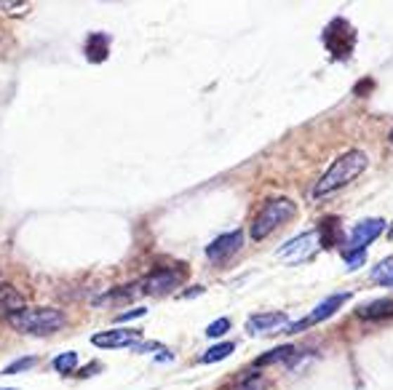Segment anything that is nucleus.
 Segmentation results:
<instances>
[{
	"mask_svg": "<svg viewBox=\"0 0 393 390\" xmlns=\"http://www.w3.org/2000/svg\"><path fill=\"white\" fill-rule=\"evenodd\" d=\"M366 166H369V158H366L364 150H348V152H342L337 161L326 169V174L316 182L313 198L321 201V198H326V195H332L335 190L345 188L348 182H353L356 176L364 171Z\"/></svg>",
	"mask_w": 393,
	"mask_h": 390,
	"instance_id": "nucleus-1",
	"label": "nucleus"
},
{
	"mask_svg": "<svg viewBox=\"0 0 393 390\" xmlns=\"http://www.w3.org/2000/svg\"><path fill=\"white\" fill-rule=\"evenodd\" d=\"M295 214H297V206L289 201V198H271V201L259 209V214L252 222V238L255 241L268 238L278 225L295 219Z\"/></svg>",
	"mask_w": 393,
	"mask_h": 390,
	"instance_id": "nucleus-2",
	"label": "nucleus"
},
{
	"mask_svg": "<svg viewBox=\"0 0 393 390\" xmlns=\"http://www.w3.org/2000/svg\"><path fill=\"white\" fill-rule=\"evenodd\" d=\"M11 326L27 334H51L65 326V313L54 308H30L11 316Z\"/></svg>",
	"mask_w": 393,
	"mask_h": 390,
	"instance_id": "nucleus-3",
	"label": "nucleus"
},
{
	"mask_svg": "<svg viewBox=\"0 0 393 390\" xmlns=\"http://www.w3.org/2000/svg\"><path fill=\"white\" fill-rule=\"evenodd\" d=\"M316 243H318V233H316V230H308V233H302L297 238L286 241L284 246L278 249V259H281V262H289V265H297V262H302V259H308V256L313 254Z\"/></svg>",
	"mask_w": 393,
	"mask_h": 390,
	"instance_id": "nucleus-4",
	"label": "nucleus"
},
{
	"mask_svg": "<svg viewBox=\"0 0 393 390\" xmlns=\"http://www.w3.org/2000/svg\"><path fill=\"white\" fill-rule=\"evenodd\" d=\"M345 299H351V294L326 297L324 302H318V305L313 308L311 316H305L302 321L292 323V326H289V332H302V329H311V326H316V323H321V321H326V318H332V316H335V313L342 308V302H345Z\"/></svg>",
	"mask_w": 393,
	"mask_h": 390,
	"instance_id": "nucleus-5",
	"label": "nucleus"
},
{
	"mask_svg": "<svg viewBox=\"0 0 393 390\" xmlns=\"http://www.w3.org/2000/svg\"><path fill=\"white\" fill-rule=\"evenodd\" d=\"M382 230H385V219H380V216H372V219H361V222H359V225L351 230V235H348V249H345V252L366 249V246L375 241V238H378Z\"/></svg>",
	"mask_w": 393,
	"mask_h": 390,
	"instance_id": "nucleus-6",
	"label": "nucleus"
},
{
	"mask_svg": "<svg viewBox=\"0 0 393 390\" xmlns=\"http://www.w3.org/2000/svg\"><path fill=\"white\" fill-rule=\"evenodd\" d=\"M244 246V233L241 230H233V233H225L206 246V256L212 262H219V259H228L231 254H236L238 249Z\"/></svg>",
	"mask_w": 393,
	"mask_h": 390,
	"instance_id": "nucleus-7",
	"label": "nucleus"
},
{
	"mask_svg": "<svg viewBox=\"0 0 393 390\" xmlns=\"http://www.w3.org/2000/svg\"><path fill=\"white\" fill-rule=\"evenodd\" d=\"M176 283H179V273L172 268H161L150 273L148 278H145V283H142V289L153 297H161V294H169Z\"/></svg>",
	"mask_w": 393,
	"mask_h": 390,
	"instance_id": "nucleus-8",
	"label": "nucleus"
},
{
	"mask_svg": "<svg viewBox=\"0 0 393 390\" xmlns=\"http://www.w3.org/2000/svg\"><path fill=\"white\" fill-rule=\"evenodd\" d=\"M136 339H139V332H131V329H112V332H99L91 337L96 348H131Z\"/></svg>",
	"mask_w": 393,
	"mask_h": 390,
	"instance_id": "nucleus-9",
	"label": "nucleus"
},
{
	"mask_svg": "<svg viewBox=\"0 0 393 390\" xmlns=\"http://www.w3.org/2000/svg\"><path fill=\"white\" fill-rule=\"evenodd\" d=\"M361 318L366 321H382V318H391L393 316V299H375L369 305H361L356 310Z\"/></svg>",
	"mask_w": 393,
	"mask_h": 390,
	"instance_id": "nucleus-10",
	"label": "nucleus"
},
{
	"mask_svg": "<svg viewBox=\"0 0 393 390\" xmlns=\"http://www.w3.org/2000/svg\"><path fill=\"white\" fill-rule=\"evenodd\" d=\"M286 321L284 313H262V316H252L249 318V332L252 334H262V332H273Z\"/></svg>",
	"mask_w": 393,
	"mask_h": 390,
	"instance_id": "nucleus-11",
	"label": "nucleus"
},
{
	"mask_svg": "<svg viewBox=\"0 0 393 390\" xmlns=\"http://www.w3.org/2000/svg\"><path fill=\"white\" fill-rule=\"evenodd\" d=\"M0 305L6 310H11V316H14V313H22V310H25V299H22V294H19L16 289H11V286H0Z\"/></svg>",
	"mask_w": 393,
	"mask_h": 390,
	"instance_id": "nucleus-12",
	"label": "nucleus"
},
{
	"mask_svg": "<svg viewBox=\"0 0 393 390\" xmlns=\"http://www.w3.org/2000/svg\"><path fill=\"white\" fill-rule=\"evenodd\" d=\"M292 353H295V348H292V345L273 348V350H268V353H262L257 361H255V366H259V369H262V366H271V363H284L286 358L292 356Z\"/></svg>",
	"mask_w": 393,
	"mask_h": 390,
	"instance_id": "nucleus-13",
	"label": "nucleus"
},
{
	"mask_svg": "<svg viewBox=\"0 0 393 390\" xmlns=\"http://www.w3.org/2000/svg\"><path fill=\"white\" fill-rule=\"evenodd\" d=\"M321 233H324V235L318 238L321 246H326V249H329V246H335L337 238H340V219L337 216H329V219H324V222H321Z\"/></svg>",
	"mask_w": 393,
	"mask_h": 390,
	"instance_id": "nucleus-14",
	"label": "nucleus"
},
{
	"mask_svg": "<svg viewBox=\"0 0 393 390\" xmlns=\"http://www.w3.org/2000/svg\"><path fill=\"white\" fill-rule=\"evenodd\" d=\"M233 350H236L233 342H219V345H212V348L201 356V363H217V361H222V358H228Z\"/></svg>",
	"mask_w": 393,
	"mask_h": 390,
	"instance_id": "nucleus-15",
	"label": "nucleus"
},
{
	"mask_svg": "<svg viewBox=\"0 0 393 390\" xmlns=\"http://www.w3.org/2000/svg\"><path fill=\"white\" fill-rule=\"evenodd\" d=\"M75 363H78V356H75V353H62V356H56L54 358V369L65 375L70 369H75Z\"/></svg>",
	"mask_w": 393,
	"mask_h": 390,
	"instance_id": "nucleus-16",
	"label": "nucleus"
},
{
	"mask_svg": "<svg viewBox=\"0 0 393 390\" xmlns=\"http://www.w3.org/2000/svg\"><path fill=\"white\" fill-rule=\"evenodd\" d=\"M391 273H393V256H388V259H382L378 268L372 270V278H375L378 283H382Z\"/></svg>",
	"mask_w": 393,
	"mask_h": 390,
	"instance_id": "nucleus-17",
	"label": "nucleus"
},
{
	"mask_svg": "<svg viewBox=\"0 0 393 390\" xmlns=\"http://www.w3.org/2000/svg\"><path fill=\"white\" fill-rule=\"evenodd\" d=\"M32 363H35V358H32V356H27V358H19V361H14L11 366H6L3 372H6V375H16V372H25V369H30Z\"/></svg>",
	"mask_w": 393,
	"mask_h": 390,
	"instance_id": "nucleus-18",
	"label": "nucleus"
},
{
	"mask_svg": "<svg viewBox=\"0 0 393 390\" xmlns=\"http://www.w3.org/2000/svg\"><path fill=\"white\" fill-rule=\"evenodd\" d=\"M228 329H231V321H228V318H219V321H214L209 329H206V334L209 337H222Z\"/></svg>",
	"mask_w": 393,
	"mask_h": 390,
	"instance_id": "nucleus-19",
	"label": "nucleus"
},
{
	"mask_svg": "<svg viewBox=\"0 0 393 390\" xmlns=\"http://www.w3.org/2000/svg\"><path fill=\"white\" fill-rule=\"evenodd\" d=\"M364 262V249H356V252H345V265L351 270H356Z\"/></svg>",
	"mask_w": 393,
	"mask_h": 390,
	"instance_id": "nucleus-20",
	"label": "nucleus"
},
{
	"mask_svg": "<svg viewBox=\"0 0 393 390\" xmlns=\"http://www.w3.org/2000/svg\"><path fill=\"white\" fill-rule=\"evenodd\" d=\"M236 390H265V379H252V382H246V385Z\"/></svg>",
	"mask_w": 393,
	"mask_h": 390,
	"instance_id": "nucleus-21",
	"label": "nucleus"
},
{
	"mask_svg": "<svg viewBox=\"0 0 393 390\" xmlns=\"http://www.w3.org/2000/svg\"><path fill=\"white\" fill-rule=\"evenodd\" d=\"M136 316H145V308H136V310H129V313H123L118 321H131V318H136Z\"/></svg>",
	"mask_w": 393,
	"mask_h": 390,
	"instance_id": "nucleus-22",
	"label": "nucleus"
},
{
	"mask_svg": "<svg viewBox=\"0 0 393 390\" xmlns=\"http://www.w3.org/2000/svg\"><path fill=\"white\" fill-rule=\"evenodd\" d=\"M382 286H393V273L388 275V278H385V281H382Z\"/></svg>",
	"mask_w": 393,
	"mask_h": 390,
	"instance_id": "nucleus-23",
	"label": "nucleus"
},
{
	"mask_svg": "<svg viewBox=\"0 0 393 390\" xmlns=\"http://www.w3.org/2000/svg\"><path fill=\"white\" fill-rule=\"evenodd\" d=\"M391 238H393V225H391Z\"/></svg>",
	"mask_w": 393,
	"mask_h": 390,
	"instance_id": "nucleus-24",
	"label": "nucleus"
},
{
	"mask_svg": "<svg viewBox=\"0 0 393 390\" xmlns=\"http://www.w3.org/2000/svg\"><path fill=\"white\" fill-rule=\"evenodd\" d=\"M391 142H393V131H391Z\"/></svg>",
	"mask_w": 393,
	"mask_h": 390,
	"instance_id": "nucleus-25",
	"label": "nucleus"
},
{
	"mask_svg": "<svg viewBox=\"0 0 393 390\" xmlns=\"http://www.w3.org/2000/svg\"><path fill=\"white\" fill-rule=\"evenodd\" d=\"M6 390H14V388H6Z\"/></svg>",
	"mask_w": 393,
	"mask_h": 390,
	"instance_id": "nucleus-26",
	"label": "nucleus"
}]
</instances>
